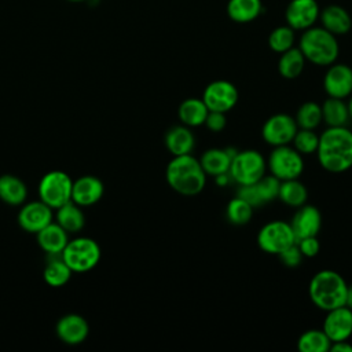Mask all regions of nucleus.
I'll list each match as a JSON object with an SVG mask.
<instances>
[{
	"instance_id": "nucleus-1",
	"label": "nucleus",
	"mask_w": 352,
	"mask_h": 352,
	"mask_svg": "<svg viewBox=\"0 0 352 352\" xmlns=\"http://www.w3.org/2000/svg\"><path fill=\"white\" fill-rule=\"evenodd\" d=\"M319 165L331 173H342L352 168V131L346 126H327L319 135L316 148Z\"/></svg>"
},
{
	"instance_id": "nucleus-2",
	"label": "nucleus",
	"mask_w": 352,
	"mask_h": 352,
	"mask_svg": "<svg viewBox=\"0 0 352 352\" xmlns=\"http://www.w3.org/2000/svg\"><path fill=\"white\" fill-rule=\"evenodd\" d=\"M165 179L173 191L186 197L199 194L206 186V173L191 154L175 155L166 165Z\"/></svg>"
},
{
	"instance_id": "nucleus-3",
	"label": "nucleus",
	"mask_w": 352,
	"mask_h": 352,
	"mask_svg": "<svg viewBox=\"0 0 352 352\" xmlns=\"http://www.w3.org/2000/svg\"><path fill=\"white\" fill-rule=\"evenodd\" d=\"M348 285L342 275L333 270L316 272L308 285V296L312 304L322 309L330 311L345 305Z\"/></svg>"
},
{
	"instance_id": "nucleus-4",
	"label": "nucleus",
	"mask_w": 352,
	"mask_h": 352,
	"mask_svg": "<svg viewBox=\"0 0 352 352\" xmlns=\"http://www.w3.org/2000/svg\"><path fill=\"white\" fill-rule=\"evenodd\" d=\"M298 48L305 60L316 66H330L340 54V47L336 36L324 28L311 26L302 30Z\"/></svg>"
},
{
	"instance_id": "nucleus-5",
	"label": "nucleus",
	"mask_w": 352,
	"mask_h": 352,
	"mask_svg": "<svg viewBox=\"0 0 352 352\" xmlns=\"http://www.w3.org/2000/svg\"><path fill=\"white\" fill-rule=\"evenodd\" d=\"M267 170V161L257 150H242L231 160L228 175L238 186L257 183Z\"/></svg>"
},
{
	"instance_id": "nucleus-6",
	"label": "nucleus",
	"mask_w": 352,
	"mask_h": 352,
	"mask_svg": "<svg viewBox=\"0 0 352 352\" xmlns=\"http://www.w3.org/2000/svg\"><path fill=\"white\" fill-rule=\"evenodd\" d=\"M267 169L280 182L298 179L304 172V158L289 144L276 146L268 155Z\"/></svg>"
},
{
	"instance_id": "nucleus-7",
	"label": "nucleus",
	"mask_w": 352,
	"mask_h": 352,
	"mask_svg": "<svg viewBox=\"0 0 352 352\" xmlns=\"http://www.w3.org/2000/svg\"><path fill=\"white\" fill-rule=\"evenodd\" d=\"M62 257L72 271L85 272L99 263L100 248L94 239L80 236L67 242L62 252Z\"/></svg>"
},
{
	"instance_id": "nucleus-8",
	"label": "nucleus",
	"mask_w": 352,
	"mask_h": 352,
	"mask_svg": "<svg viewBox=\"0 0 352 352\" xmlns=\"http://www.w3.org/2000/svg\"><path fill=\"white\" fill-rule=\"evenodd\" d=\"M73 182L70 176L62 170H51L45 173L38 183L40 201L51 209H58L72 201Z\"/></svg>"
},
{
	"instance_id": "nucleus-9",
	"label": "nucleus",
	"mask_w": 352,
	"mask_h": 352,
	"mask_svg": "<svg viewBox=\"0 0 352 352\" xmlns=\"http://www.w3.org/2000/svg\"><path fill=\"white\" fill-rule=\"evenodd\" d=\"M296 242V235L290 223L283 220H272L265 223L257 234L258 248L270 254H278Z\"/></svg>"
},
{
	"instance_id": "nucleus-10",
	"label": "nucleus",
	"mask_w": 352,
	"mask_h": 352,
	"mask_svg": "<svg viewBox=\"0 0 352 352\" xmlns=\"http://www.w3.org/2000/svg\"><path fill=\"white\" fill-rule=\"evenodd\" d=\"M298 126L296 120L286 114L278 113L268 117L261 126V138L271 147L290 144Z\"/></svg>"
},
{
	"instance_id": "nucleus-11",
	"label": "nucleus",
	"mask_w": 352,
	"mask_h": 352,
	"mask_svg": "<svg viewBox=\"0 0 352 352\" xmlns=\"http://www.w3.org/2000/svg\"><path fill=\"white\" fill-rule=\"evenodd\" d=\"M209 111L227 113L239 99L236 87L227 80H214L206 85L201 98Z\"/></svg>"
},
{
	"instance_id": "nucleus-12",
	"label": "nucleus",
	"mask_w": 352,
	"mask_h": 352,
	"mask_svg": "<svg viewBox=\"0 0 352 352\" xmlns=\"http://www.w3.org/2000/svg\"><path fill=\"white\" fill-rule=\"evenodd\" d=\"M323 89L331 98H349L352 94V67L345 63H331L323 77Z\"/></svg>"
},
{
	"instance_id": "nucleus-13",
	"label": "nucleus",
	"mask_w": 352,
	"mask_h": 352,
	"mask_svg": "<svg viewBox=\"0 0 352 352\" xmlns=\"http://www.w3.org/2000/svg\"><path fill=\"white\" fill-rule=\"evenodd\" d=\"M322 330L331 342L349 340L352 336V309L342 305L326 311Z\"/></svg>"
},
{
	"instance_id": "nucleus-14",
	"label": "nucleus",
	"mask_w": 352,
	"mask_h": 352,
	"mask_svg": "<svg viewBox=\"0 0 352 352\" xmlns=\"http://www.w3.org/2000/svg\"><path fill=\"white\" fill-rule=\"evenodd\" d=\"M319 6L316 0H290L286 7V23L293 30H305L319 18Z\"/></svg>"
},
{
	"instance_id": "nucleus-15",
	"label": "nucleus",
	"mask_w": 352,
	"mask_h": 352,
	"mask_svg": "<svg viewBox=\"0 0 352 352\" xmlns=\"http://www.w3.org/2000/svg\"><path fill=\"white\" fill-rule=\"evenodd\" d=\"M296 241L307 236H316L322 227V214L314 205H301L290 221Z\"/></svg>"
},
{
	"instance_id": "nucleus-16",
	"label": "nucleus",
	"mask_w": 352,
	"mask_h": 352,
	"mask_svg": "<svg viewBox=\"0 0 352 352\" xmlns=\"http://www.w3.org/2000/svg\"><path fill=\"white\" fill-rule=\"evenodd\" d=\"M51 221L52 209L43 201L29 202L18 213V223L28 232L37 234Z\"/></svg>"
},
{
	"instance_id": "nucleus-17",
	"label": "nucleus",
	"mask_w": 352,
	"mask_h": 352,
	"mask_svg": "<svg viewBox=\"0 0 352 352\" xmlns=\"http://www.w3.org/2000/svg\"><path fill=\"white\" fill-rule=\"evenodd\" d=\"M58 337L70 345H77L85 341L89 333L88 322L77 314H67L62 316L56 323Z\"/></svg>"
},
{
	"instance_id": "nucleus-18",
	"label": "nucleus",
	"mask_w": 352,
	"mask_h": 352,
	"mask_svg": "<svg viewBox=\"0 0 352 352\" xmlns=\"http://www.w3.org/2000/svg\"><path fill=\"white\" fill-rule=\"evenodd\" d=\"M104 187L102 180L95 176H81L73 182L72 201L78 206H89L96 204L103 195Z\"/></svg>"
},
{
	"instance_id": "nucleus-19",
	"label": "nucleus",
	"mask_w": 352,
	"mask_h": 352,
	"mask_svg": "<svg viewBox=\"0 0 352 352\" xmlns=\"http://www.w3.org/2000/svg\"><path fill=\"white\" fill-rule=\"evenodd\" d=\"M319 19L322 22V28H324L334 36L345 34L352 28V19L349 12L338 4H329L327 7H324L319 12Z\"/></svg>"
},
{
	"instance_id": "nucleus-20",
	"label": "nucleus",
	"mask_w": 352,
	"mask_h": 352,
	"mask_svg": "<svg viewBox=\"0 0 352 352\" xmlns=\"http://www.w3.org/2000/svg\"><path fill=\"white\" fill-rule=\"evenodd\" d=\"M165 147L173 157L191 154L195 147V136L191 128L183 124L169 128L165 133Z\"/></svg>"
},
{
	"instance_id": "nucleus-21",
	"label": "nucleus",
	"mask_w": 352,
	"mask_h": 352,
	"mask_svg": "<svg viewBox=\"0 0 352 352\" xmlns=\"http://www.w3.org/2000/svg\"><path fill=\"white\" fill-rule=\"evenodd\" d=\"M37 242L47 254H55L63 252L69 239L67 232L58 223L51 221L37 232Z\"/></svg>"
},
{
	"instance_id": "nucleus-22",
	"label": "nucleus",
	"mask_w": 352,
	"mask_h": 352,
	"mask_svg": "<svg viewBox=\"0 0 352 352\" xmlns=\"http://www.w3.org/2000/svg\"><path fill=\"white\" fill-rule=\"evenodd\" d=\"M209 110L199 98H187L177 107L179 121L190 128H197L205 124Z\"/></svg>"
},
{
	"instance_id": "nucleus-23",
	"label": "nucleus",
	"mask_w": 352,
	"mask_h": 352,
	"mask_svg": "<svg viewBox=\"0 0 352 352\" xmlns=\"http://www.w3.org/2000/svg\"><path fill=\"white\" fill-rule=\"evenodd\" d=\"M72 270L70 267L65 263L62 253H55V254H48L47 263L44 267V280L52 286V287H59L63 286L65 283L69 282L72 276Z\"/></svg>"
},
{
	"instance_id": "nucleus-24",
	"label": "nucleus",
	"mask_w": 352,
	"mask_h": 352,
	"mask_svg": "<svg viewBox=\"0 0 352 352\" xmlns=\"http://www.w3.org/2000/svg\"><path fill=\"white\" fill-rule=\"evenodd\" d=\"M322 109V122L327 126H346L349 118L348 106L344 99L329 96L320 104Z\"/></svg>"
},
{
	"instance_id": "nucleus-25",
	"label": "nucleus",
	"mask_w": 352,
	"mask_h": 352,
	"mask_svg": "<svg viewBox=\"0 0 352 352\" xmlns=\"http://www.w3.org/2000/svg\"><path fill=\"white\" fill-rule=\"evenodd\" d=\"M263 11L261 0H228L227 14L238 23H248L260 16Z\"/></svg>"
},
{
	"instance_id": "nucleus-26",
	"label": "nucleus",
	"mask_w": 352,
	"mask_h": 352,
	"mask_svg": "<svg viewBox=\"0 0 352 352\" xmlns=\"http://www.w3.org/2000/svg\"><path fill=\"white\" fill-rule=\"evenodd\" d=\"M56 223L66 232H78L84 228L85 216L77 204L69 201L56 209Z\"/></svg>"
},
{
	"instance_id": "nucleus-27",
	"label": "nucleus",
	"mask_w": 352,
	"mask_h": 352,
	"mask_svg": "<svg viewBox=\"0 0 352 352\" xmlns=\"http://www.w3.org/2000/svg\"><path fill=\"white\" fill-rule=\"evenodd\" d=\"M305 66V58L300 48L292 47L287 51L282 52L278 60V72L286 80L297 78Z\"/></svg>"
},
{
	"instance_id": "nucleus-28",
	"label": "nucleus",
	"mask_w": 352,
	"mask_h": 352,
	"mask_svg": "<svg viewBox=\"0 0 352 352\" xmlns=\"http://www.w3.org/2000/svg\"><path fill=\"white\" fill-rule=\"evenodd\" d=\"M28 197L25 183L12 175L0 176V199L8 205H21Z\"/></svg>"
},
{
	"instance_id": "nucleus-29",
	"label": "nucleus",
	"mask_w": 352,
	"mask_h": 352,
	"mask_svg": "<svg viewBox=\"0 0 352 352\" xmlns=\"http://www.w3.org/2000/svg\"><path fill=\"white\" fill-rule=\"evenodd\" d=\"M199 164L206 176L214 177L220 173L228 172L231 158L227 154L226 148H209L201 155Z\"/></svg>"
},
{
	"instance_id": "nucleus-30",
	"label": "nucleus",
	"mask_w": 352,
	"mask_h": 352,
	"mask_svg": "<svg viewBox=\"0 0 352 352\" xmlns=\"http://www.w3.org/2000/svg\"><path fill=\"white\" fill-rule=\"evenodd\" d=\"M278 199H280L287 206L298 208L304 205L308 199L307 187L298 179L282 180L279 186Z\"/></svg>"
},
{
	"instance_id": "nucleus-31",
	"label": "nucleus",
	"mask_w": 352,
	"mask_h": 352,
	"mask_svg": "<svg viewBox=\"0 0 352 352\" xmlns=\"http://www.w3.org/2000/svg\"><path fill=\"white\" fill-rule=\"evenodd\" d=\"M331 341L323 330L311 329L304 331L297 340V349L300 352H327Z\"/></svg>"
},
{
	"instance_id": "nucleus-32",
	"label": "nucleus",
	"mask_w": 352,
	"mask_h": 352,
	"mask_svg": "<svg viewBox=\"0 0 352 352\" xmlns=\"http://www.w3.org/2000/svg\"><path fill=\"white\" fill-rule=\"evenodd\" d=\"M226 216L227 220L234 226H245L252 220L253 216V206L249 205L246 201L235 197L228 201L226 206Z\"/></svg>"
},
{
	"instance_id": "nucleus-33",
	"label": "nucleus",
	"mask_w": 352,
	"mask_h": 352,
	"mask_svg": "<svg viewBox=\"0 0 352 352\" xmlns=\"http://www.w3.org/2000/svg\"><path fill=\"white\" fill-rule=\"evenodd\" d=\"M297 126L304 129H315L322 122V109L316 102L302 103L294 117Z\"/></svg>"
},
{
	"instance_id": "nucleus-34",
	"label": "nucleus",
	"mask_w": 352,
	"mask_h": 352,
	"mask_svg": "<svg viewBox=\"0 0 352 352\" xmlns=\"http://www.w3.org/2000/svg\"><path fill=\"white\" fill-rule=\"evenodd\" d=\"M294 44V30L289 25L275 28L268 36V45L274 52L282 54Z\"/></svg>"
},
{
	"instance_id": "nucleus-35",
	"label": "nucleus",
	"mask_w": 352,
	"mask_h": 352,
	"mask_svg": "<svg viewBox=\"0 0 352 352\" xmlns=\"http://www.w3.org/2000/svg\"><path fill=\"white\" fill-rule=\"evenodd\" d=\"M292 143H293V147L301 155H309V154L316 153L318 143H319V135H316L314 132V129L298 128Z\"/></svg>"
},
{
	"instance_id": "nucleus-36",
	"label": "nucleus",
	"mask_w": 352,
	"mask_h": 352,
	"mask_svg": "<svg viewBox=\"0 0 352 352\" xmlns=\"http://www.w3.org/2000/svg\"><path fill=\"white\" fill-rule=\"evenodd\" d=\"M256 184V188L258 191V195L263 201V204L265 202H272L274 199L278 198V192H279V186H280V180L276 179L275 176L270 175H264Z\"/></svg>"
},
{
	"instance_id": "nucleus-37",
	"label": "nucleus",
	"mask_w": 352,
	"mask_h": 352,
	"mask_svg": "<svg viewBox=\"0 0 352 352\" xmlns=\"http://www.w3.org/2000/svg\"><path fill=\"white\" fill-rule=\"evenodd\" d=\"M280 260V263L285 265V267H289V268H296L301 264L304 256L297 245V242H294L293 245L287 246L286 249H283L280 253L276 254Z\"/></svg>"
},
{
	"instance_id": "nucleus-38",
	"label": "nucleus",
	"mask_w": 352,
	"mask_h": 352,
	"mask_svg": "<svg viewBox=\"0 0 352 352\" xmlns=\"http://www.w3.org/2000/svg\"><path fill=\"white\" fill-rule=\"evenodd\" d=\"M236 197H239L241 199L246 201L249 205H252L253 208L263 205V201L258 195V191L256 188V184H245V186H239L238 191H236Z\"/></svg>"
},
{
	"instance_id": "nucleus-39",
	"label": "nucleus",
	"mask_w": 352,
	"mask_h": 352,
	"mask_svg": "<svg viewBox=\"0 0 352 352\" xmlns=\"http://www.w3.org/2000/svg\"><path fill=\"white\" fill-rule=\"evenodd\" d=\"M304 257H315L320 250V243L316 236H307L296 241Z\"/></svg>"
},
{
	"instance_id": "nucleus-40",
	"label": "nucleus",
	"mask_w": 352,
	"mask_h": 352,
	"mask_svg": "<svg viewBox=\"0 0 352 352\" xmlns=\"http://www.w3.org/2000/svg\"><path fill=\"white\" fill-rule=\"evenodd\" d=\"M209 131L212 132H221L226 125H227V118H226V113H220V111H209L204 124Z\"/></svg>"
},
{
	"instance_id": "nucleus-41",
	"label": "nucleus",
	"mask_w": 352,
	"mask_h": 352,
	"mask_svg": "<svg viewBox=\"0 0 352 352\" xmlns=\"http://www.w3.org/2000/svg\"><path fill=\"white\" fill-rule=\"evenodd\" d=\"M329 351L330 352H352V345L348 342V340L337 341V342H331Z\"/></svg>"
},
{
	"instance_id": "nucleus-42",
	"label": "nucleus",
	"mask_w": 352,
	"mask_h": 352,
	"mask_svg": "<svg viewBox=\"0 0 352 352\" xmlns=\"http://www.w3.org/2000/svg\"><path fill=\"white\" fill-rule=\"evenodd\" d=\"M232 180H231V177H230V175H228V172H226V173H220V175H217V176H214V183L219 186V187H226L227 184H230Z\"/></svg>"
},
{
	"instance_id": "nucleus-43",
	"label": "nucleus",
	"mask_w": 352,
	"mask_h": 352,
	"mask_svg": "<svg viewBox=\"0 0 352 352\" xmlns=\"http://www.w3.org/2000/svg\"><path fill=\"white\" fill-rule=\"evenodd\" d=\"M345 305L348 308L352 309V285L348 286V292H346V300H345Z\"/></svg>"
},
{
	"instance_id": "nucleus-44",
	"label": "nucleus",
	"mask_w": 352,
	"mask_h": 352,
	"mask_svg": "<svg viewBox=\"0 0 352 352\" xmlns=\"http://www.w3.org/2000/svg\"><path fill=\"white\" fill-rule=\"evenodd\" d=\"M346 106H348V111H349V118L352 120V94L349 95V99H348Z\"/></svg>"
},
{
	"instance_id": "nucleus-45",
	"label": "nucleus",
	"mask_w": 352,
	"mask_h": 352,
	"mask_svg": "<svg viewBox=\"0 0 352 352\" xmlns=\"http://www.w3.org/2000/svg\"><path fill=\"white\" fill-rule=\"evenodd\" d=\"M69 1H73V3H78V1H85V0H69Z\"/></svg>"
}]
</instances>
